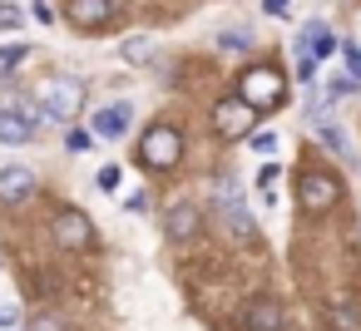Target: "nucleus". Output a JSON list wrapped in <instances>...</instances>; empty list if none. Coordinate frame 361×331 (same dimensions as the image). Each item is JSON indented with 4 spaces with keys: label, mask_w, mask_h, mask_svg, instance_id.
<instances>
[{
    "label": "nucleus",
    "mask_w": 361,
    "mask_h": 331,
    "mask_svg": "<svg viewBox=\"0 0 361 331\" xmlns=\"http://www.w3.org/2000/svg\"><path fill=\"white\" fill-rule=\"evenodd\" d=\"M124 208H129V213H144V208H149V193H129V203H124Z\"/></svg>",
    "instance_id": "nucleus-25"
},
{
    "label": "nucleus",
    "mask_w": 361,
    "mask_h": 331,
    "mask_svg": "<svg viewBox=\"0 0 361 331\" xmlns=\"http://www.w3.org/2000/svg\"><path fill=\"white\" fill-rule=\"evenodd\" d=\"M30 331H65V321H55V316H35Z\"/></svg>",
    "instance_id": "nucleus-24"
},
{
    "label": "nucleus",
    "mask_w": 361,
    "mask_h": 331,
    "mask_svg": "<svg viewBox=\"0 0 361 331\" xmlns=\"http://www.w3.org/2000/svg\"><path fill=\"white\" fill-rule=\"evenodd\" d=\"M65 20L75 30H104L114 25V0H65Z\"/></svg>",
    "instance_id": "nucleus-7"
},
{
    "label": "nucleus",
    "mask_w": 361,
    "mask_h": 331,
    "mask_svg": "<svg viewBox=\"0 0 361 331\" xmlns=\"http://www.w3.org/2000/svg\"><path fill=\"white\" fill-rule=\"evenodd\" d=\"M178 158H183V134L173 124H149V134L139 139V163L154 173H169L178 168Z\"/></svg>",
    "instance_id": "nucleus-1"
},
{
    "label": "nucleus",
    "mask_w": 361,
    "mask_h": 331,
    "mask_svg": "<svg viewBox=\"0 0 361 331\" xmlns=\"http://www.w3.org/2000/svg\"><path fill=\"white\" fill-rule=\"evenodd\" d=\"M262 11H267V15H277V20H282V15H292V0H262Z\"/></svg>",
    "instance_id": "nucleus-21"
},
{
    "label": "nucleus",
    "mask_w": 361,
    "mask_h": 331,
    "mask_svg": "<svg viewBox=\"0 0 361 331\" xmlns=\"http://www.w3.org/2000/svg\"><path fill=\"white\" fill-rule=\"evenodd\" d=\"M243 321H247V331H282V301H272V296H252L247 306H243Z\"/></svg>",
    "instance_id": "nucleus-10"
},
{
    "label": "nucleus",
    "mask_w": 361,
    "mask_h": 331,
    "mask_svg": "<svg viewBox=\"0 0 361 331\" xmlns=\"http://www.w3.org/2000/svg\"><path fill=\"white\" fill-rule=\"evenodd\" d=\"M50 232H55L60 247H90V242H94V223H90L80 208H60L55 223H50Z\"/></svg>",
    "instance_id": "nucleus-6"
},
{
    "label": "nucleus",
    "mask_w": 361,
    "mask_h": 331,
    "mask_svg": "<svg viewBox=\"0 0 361 331\" xmlns=\"http://www.w3.org/2000/svg\"><path fill=\"white\" fill-rule=\"evenodd\" d=\"M336 198H341V183H336L331 173L307 168V173L297 178V203H302L307 213H326V208H336Z\"/></svg>",
    "instance_id": "nucleus-4"
},
{
    "label": "nucleus",
    "mask_w": 361,
    "mask_h": 331,
    "mask_svg": "<svg viewBox=\"0 0 361 331\" xmlns=\"http://www.w3.org/2000/svg\"><path fill=\"white\" fill-rule=\"evenodd\" d=\"M252 124H257V109L238 94V99H218L213 104V129L223 134V139H247L252 134Z\"/></svg>",
    "instance_id": "nucleus-5"
},
{
    "label": "nucleus",
    "mask_w": 361,
    "mask_h": 331,
    "mask_svg": "<svg viewBox=\"0 0 361 331\" xmlns=\"http://www.w3.org/2000/svg\"><path fill=\"white\" fill-rule=\"evenodd\" d=\"M129 124H134V104H104L99 114H94V139H124L129 134Z\"/></svg>",
    "instance_id": "nucleus-8"
},
{
    "label": "nucleus",
    "mask_w": 361,
    "mask_h": 331,
    "mask_svg": "<svg viewBox=\"0 0 361 331\" xmlns=\"http://www.w3.org/2000/svg\"><path fill=\"white\" fill-rule=\"evenodd\" d=\"M317 134H322V144L331 149V154H341V158H351V149H346V139L331 129V124H317Z\"/></svg>",
    "instance_id": "nucleus-17"
},
{
    "label": "nucleus",
    "mask_w": 361,
    "mask_h": 331,
    "mask_svg": "<svg viewBox=\"0 0 361 331\" xmlns=\"http://www.w3.org/2000/svg\"><path fill=\"white\" fill-rule=\"evenodd\" d=\"M40 104H45V114H50V119L75 124V119H80V109H85V85H80V80H45Z\"/></svg>",
    "instance_id": "nucleus-3"
},
{
    "label": "nucleus",
    "mask_w": 361,
    "mask_h": 331,
    "mask_svg": "<svg viewBox=\"0 0 361 331\" xmlns=\"http://www.w3.org/2000/svg\"><path fill=\"white\" fill-rule=\"evenodd\" d=\"M302 50H312L317 60H326V55L336 50V35H331V30H326L322 20H312V25L302 30Z\"/></svg>",
    "instance_id": "nucleus-13"
},
{
    "label": "nucleus",
    "mask_w": 361,
    "mask_h": 331,
    "mask_svg": "<svg viewBox=\"0 0 361 331\" xmlns=\"http://www.w3.org/2000/svg\"><path fill=\"white\" fill-rule=\"evenodd\" d=\"M124 60H129V65H149V60H154V40H144V35L124 40Z\"/></svg>",
    "instance_id": "nucleus-14"
},
{
    "label": "nucleus",
    "mask_w": 361,
    "mask_h": 331,
    "mask_svg": "<svg viewBox=\"0 0 361 331\" xmlns=\"http://www.w3.org/2000/svg\"><path fill=\"white\" fill-rule=\"evenodd\" d=\"M346 65H351V80L361 85V50H346Z\"/></svg>",
    "instance_id": "nucleus-26"
},
{
    "label": "nucleus",
    "mask_w": 361,
    "mask_h": 331,
    "mask_svg": "<svg viewBox=\"0 0 361 331\" xmlns=\"http://www.w3.org/2000/svg\"><path fill=\"white\" fill-rule=\"evenodd\" d=\"M247 139H252V149H257V154H272V149H277V139H272V134H247Z\"/></svg>",
    "instance_id": "nucleus-23"
},
{
    "label": "nucleus",
    "mask_w": 361,
    "mask_h": 331,
    "mask_svg": "<svg viewBox=\"0 0 361 331\" xmlns=\"http://www.w3.org/2000/svg\"><path fill=\"white\" fill-rule=\"evenodd\" d=\"M238 94L262 114V109H277V104L287 99V80H282V70H272V65H252V70L238 80Z\"/></svg>",
    "instance_id": "nucleus-2"
},
{
    "label": "nucleus",
    "mask_w": 361,
    "mask_h": 331,
    "mask_svg": "<svg viewBox=\"0 0 361 331\" xmlns=\"http://www.w3.org/2000/svg\"><path fill=\"white\" fill-rule=\"evenodd\" d=\"M30 55V45H0V80L6 75H16V65Z\"/></svg>",
    "instance_id": "nucleus-16"
},
{
    "label": "nucleus",
    "mask_w": 361,
    "mask_h": 331,
    "mask_svg": "<svg viewBox=\"0 0 361 331\" xmlns=\"http://www.w3.org/2000/svg\"><path fill=\"white\" fill-rule=\"evenodd\" d=\"M331 326H336V331H356V326H361V311H356L351 301H336V306H331Z\"/></svg>",
    "instance_id": "nucleus-15"
},
{
    "label": "nucleus",
    "mask_w": 361,
    "mask_h": 331,
    "mask_svg": "<svg viewBox=\"0 0 361 331\" xmlns=\"http://www.w3.org/2000/svg\"><path fill=\"white\" fill-rule=\"evenodd\" d=\"M90 139H94V134H85V129H70V139H65V144L80 154V149H90Z\"/></svg>",
    "instance_id": "nucleus-22"
},
{
    "label": "nucleus",
    "mask_w": 361,
    "mask_h": 331,
    "mask_svg": "<svg viewBox=\"0 0 361 331\" xmlns=\"http://www.w3.org/2000/svg\"><path fill=\"white\" fill-rule=\"evenodd\" d=\"M218 45H223V50H247V45H252V35H247V30H223V35H218Z\"/></svg>",
    "instance_id": "nucleus-18"
},
{
    "label": "nucleus",
    "mask_w": 361,
    "mask_h": 331,
    "mask_svg": "<svg viewBox=\"0 0 361 331\" xmlns=\"http://www.w3.org/2000/svg\"><path fill=\"white\" fill-rule=\"evenodd\" d=\"M16 321H20V311H16V306H0V326H16Z\"/></svg>",
    "instance_id": "nucleus-27"
},
{
    "label": "nucleus",
    "mask_w": 361,
    "mask_h": 331,
    "mask_svg": "<svg viewBox=\"0 0 361 331\" xmlns=\"http://www.w3.org/2000/svg\"><path fill=\"white\" fill-rule=\"evenodd\" d=\"M119 178H124V173H119V168L109 163V168H99V178H94V183H99L104 193H114V188H119Z\"/></svg>",
    "instance_id": "nucleus-20"
},
{
    "label": "nucleus",
    "mask_w": 361,
    "mask_h": 331,
    "mask_svg": "<svg viewBox=\"0 0 361 331\" xmlns=\"http://www.w3.org/2000/svg\"><path fill=\"white\" fill-rule=\"evenodd\" d=\"M20 25V11H16V0H0V30H16Z\"/></svg>",
    "instance_id": "nucleus-19"
},
{
    "label": "nucleus",
    "mask_w": 361,
    "mask_h": 331,
    "mask_svg": "<svg viewBox=\"0 0 361 331\" xmlns=\"http://www.w3.org/2000/svg\"><path fill=\"white\" fill-rule=\"evenodd\" d=\"M30 139H35V124H30V114H20V109H0V144L20 149V144H30Z\"/></svg>",
    "instance_id": "nucleus-12"
},
{
    "label": "nucleus",
    "mask_w": 361,
    "mask_h": 331,
    "mask_svg": "<svg viewBox=\"0 0 361 331\" xmlns=\"http://www.w3.org/2000/svg\"><path fill=\"white\" fill-rule=\"evenodd\" d=\"M35 188H40V183H35L30 168H20V163H16V168H0V203H11V208H16V203H30Z\"/></svg>",
    "instance_id": "nucleus-11"
},
{
    "label": "nucleus",
    "mask_w": 361,
    "mask_h": 331,
    "mask_svg": "<svg viewBox=\"0 0 361 331\" xmlns=\"http://www.w3.org/2000/svg\"><path fill=\"white\" fill-rule=\"evenodd\" d=\"M198 227H203V218H198V208H193V203H173V208H169V218H164L169 242H193V237H198Z\"/></svg>",
    "instance_id": "nucleus-9"
}]
</instances>
